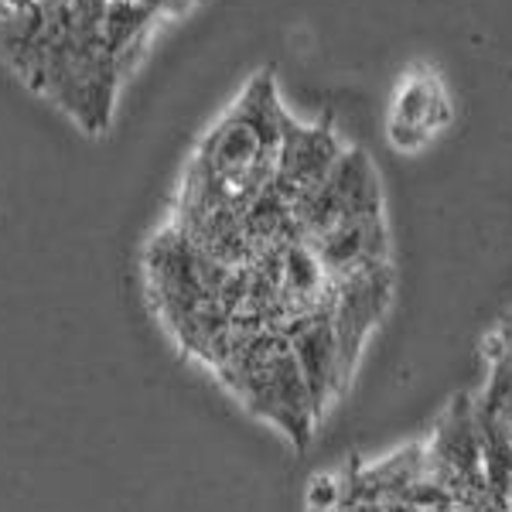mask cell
I'll return each instance as SVG.
<instances>
[{
    "label": "cell",
    "mask_w": 512,
    "mask_h": 512,
    "mask_svg": "<svg viewBox=\"0 0 512 512\" xmlns=\"http://www.w3.org/2000/svg\"><path fill=\"white\" fill-rule=\"evenodd\" d=\"M451 117L454 106L437 69L414 65L393 93L390 117H386V140L393 144V151L417 154L448 127Z\"/></svg>",
    "instance_id": "4"
},
{
    "label": "cell",
    "mask_w": 512,
    "mask_h": 512,
    "mask_svg": "<svg viewBox=\"0 0 512 512\" xmlns=\"http://www.w3.org/2000/svg\"><path fill=\"white\" fill-rule=\"evenodd\" d=\"M212 376L250 410L267 420L297 448H308L318 427V407L308 390L291 338L277 328H243L229 352L212 369Z\"/></svg>",
    "instance_id": "2"
},
{
    "label": "cell",
    "mask_w": 512,
    "mask_h": 512,
    "mask_svg": "<svg viewBox=\"0 0 512 512\" xmlns=\"http://www.w3.org/2000/svg\"><path fill=\"white\" fill-rule=\"evenodd\" d=\"M287 113L277 99L270 72H260L243 96L195 147L181 178V195L171 226L195 229L209 219L246 212L274 188Z\"/></svg>",
    "instance_id": "1"
},
{
    "label": "cell",
    "mask_w": 512,
    "mask_h": 512,
    "mask_svg": "<svg viewBox=\"0 0 512 512\" xmlns=\"http://www.w3.org/2000/svg\"><path fill=\"white\" fill-rule=\"evenodd\" d=\"M284 335L291 338V349L297 355L308 390L315 396L318 414H325L328 403L338 400L345 386L342 362H338V338L332 325V311H311V315L294 318L284 328Z\"/></svg>",
    "instance_id": "5"
},
{
    "label": "cell",
    "mask_w": 512,
    "mask_h": 512,
    "mask_svg": "<svg viewBox=\"0 0 512 512\" xmlns=\"http://www.w3.org/2000/svg\"><path fill=\"white\" fill-rule=\"evenodd\" d=\"M393 301V270L390 263L355 270L349 277L332 280V325L338 338V362H342L345 383L355 373L362 349L369 335L383 321L386 308Z\"/></svg>",
    "instance_id": "3"
}]
</instances>
